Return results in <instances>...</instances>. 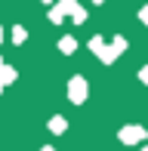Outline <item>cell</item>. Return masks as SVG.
<instances>
[{
    "mask_svg": "<svg viewBox=\"0 0 148 151\" xmlns=\"http://www.w3.org/2000/svg\"><path fill=\"white\" fill-rule=\"evenodd\" d=\"M90 50L96 52L99 59H102V65H111V62L120 56V52H117V46H114V43H105L99 34H96V37H90Z\"/></svg>",
    "mask_w": 148,
    "mask_h": 151,
    "instance_id": "6da1fadb",
    "label": "cell"
},
{
    "mask_svg": "<svg viewBox=\"0 0 148 151\" xmlns=\"http://www.w3.org/2000/svg\"><path fill=\"white\" fill-rule=\"evenodd\" d=\"M117 139L124 142V145H139V142L148 139V129L139 127V123H124V127H120V133H117Z\"/></svg>",
    "mask_w": 148,
    "mask_h": 151,
    "instance_id": "7a4b0ae2",
    "label": "cell"
},
{
    "mask_svg": "<svg viewBox=\"0 0 148 151\" xmlns=\"http://www.w3.org/2000/svg\"><path fill=\"white\" fill-rule=\"evenodd\" d=\"M86 96H90V86H86V80L80 77V74H77V77H71V80H68V99L74 102V105H83Z\"/></svg>",
    "mask_w": 148,
    "mask_h": 151,
    "instance_id": "3957f363",
    "label": "cell"
},
{
    "mask_svg": "<svg viewBox=\"0 0 148 151\" xmlns=\"http://www.w3.org/2000/svg\"><path fill=\"white\" fill-rule=\"evenodd\" d=\"M74 6H77V0H59L56 6H50V25H62L65 16H71Z\"/></svg>",
    "mask_w": 148,
    "mask_h": 151,
    "instance_id": "277c9868",
    "label": "cell"
},
{
    "mask_svg": "<svg viewBox=\"0 0 148 151\" xmlns=\"http://www.w3.org/2000/svg\"><path fill=\"white\" fill-rule=\"evenodd\" d=\"M46 127H50V133L62 136L65 129H68V120H65V117H59V114H56V117H50V120H46Z\"/></svg>",
    "mask_w": 148,
    "mask_h": 151,
    "instance_id": "5b68a950",
    "label": "cell"
},
{
    "mask_svg": "<svg viewBox=\"0 0 148 151\" xmlns=\"http://www.w3.org/2000/svg\"><path fill=\"white\" fill-rule=\"evenodd\" d=\"M59 52H65V56H71V52H77V40H74L71 34H65V37L59 40Z\"/></svg>",
    "mask_w": 148,
    "mask_h": 151,
    "instance_id": "8992f818",
    "label": "cell"
},
{
    "mask_svg": "<svg viewBox=\"0 0 148 151\" xmlns=\"http://www.w3.org/2000/svg\"><path fill=\"white\" fill-rule=\"evenodd\" d=\"M0 80H3V83H16V68L0 62Z\"/></svg>",
    "mask_w": 148,
    "mask_h": 151,
    "instance_id": "52a82bcc",
    "label": "cell"
},
{
    "mask_svg": "<svg viewBox=\"0 0 148 151\" xmlns=\"http://www.w3.org/2000/svg\"><path fill=\"white\" fill-rule=\"evenodd\" d=\"M25 37H28V31H25L22 25H16V28H12V43L22 46V43H25Z\"/></svg>",
    "mask_w": 148,
    "mask_h": 151,
    "instance_id": "ba28073f",
    "label": "cell"
},
{
    "mask_svg": "<svg viewBox=\"0 0 148 151\" xmlns=\"http://www.w3.org/2000/svg\"><path fill=\"white\" fill-rule=\"evenodd\" d=\"M71 19H74V25H83V22H86V9H83V6H74Z\"/></svg>",
    "mask_w": 148,
    "mask_h": 151,
    "instance_id": "9c48e42d",
    "label": "cell"
},
{
    "mask_svg": "<svg viewBox=\"0 0 148 151\" xmlns=\"http://www.w3.org/2000/svg\"><path fill=\"white\" fill-rule=\"evenodd\" d=\"M111 43H114V46H117V52H126V46H130V43H126V40H124V37H114V40H111Z\"/></svg>",
    "mask_w": 148,
    "mask_h": 151,
    "instance_id": "30bf717a",
    "label": "cell"
},
{
    "mask_svg": "<svg viewBox=\"0 0 148 151\" xmlns=\"http://www.w3.org/2000/svg\"><path fill=\"white\" fill-rule=\"evenodd\" d=\"M139 22L148 25V6H145V9H139Z\"/></svg>",
    "mask_w": 148,
    "mask_h": 151,
    "instance_id": "8fae6325",
    "label": "cell"
},
{
    "mask_svg": "<svg viewBox=\"0 0 148 151\" xmlns=\"http://www.w3.org/2000/svg\"><path fill=\"white\" fill-rule=\"evenodd\" d=\"M139 80H142V83H148V65L142 68V71H139Z\"/></svg>",
    "mask_w": 148,
    "mask_h": 151,
    "instance_id": "7c38bea8",
    "label": "cell"
},
{
    "mask_svg": "<svg viewBox=\"0 0 148 151\" xmlns=\"http://www.w3.org/2000/svg\"><path fill=\"white\" fill-rule=\"evenodd\" d=\"M40 151H56V148H50V145H43V148H40Z\"/></svg>",
    "mask_w": 148,
    "mask_h": 151,
    "instance_id": "4fadbf2b",
    "label": "cell"
},
{
    "mask_svg": "<svg viewBox=\"0 0 148 151\" xmlns=\"http://www.w3.org/2000/svg\"><path fill=\"white\" fill-rule=\"evenodd\" d=\"M0 43H3V28H0Z\"/></svg>",
    "mask_w": 148,
    "mask_h": 151,
    "instance_id": "5bb4252c",
    "label": "cell"
},
{
    "mask_svg": "<svg viewBox=\"0 0 148 151\" xmlns=\"http://www.w3.org/2000/svg\"><path fill=\"white\" fill-rule=\"evenodd\" d=\"M3 86H6V83H3V80H0V93H3Z\"/></svg>",
    "mask_w": 148,
    "mask_h": 151,
    "instance_id": "9a60e30c",
    "label": "cell"
},
{
    "mask_svg": "<svg viewBox=\"0 0 148 151\" xmlns=\"http://www.w3.org/2000/svg\"><path fill=\"white\" fill-rule=\"evenodd\" d=\"M93 3H105V0H93Z\"/></svg>",
    "mask_w": 148,
    "mask_h": 151,
    "instance_id": "2e32d148",
    "label": "cell"
},
{
    "mask_svg": "<svg viewBox=\"0 0 148 151\" xmlns=\"http://www.w3.org/2000/svg\"><path fill=\"white\" fill-rule=\"evenodd\" d=\"M40 3H50V0H40Z\"/></svg>",
    "mask_w": 148,
    "mask_h": 151,
    "instance_id": "e0dca14e",
    "label": "cell"
},
{
    "mask_svg": "<svg viewBox=\"0 0 148 151\" xmlns=\"http://www.w3.org/2000/svg\"><path fill=\"white\" fill-rule=\"evenodd\" d=\"M142 151H148V145H145V148H142Z\"/></svg>",
    "mask_w": 148,
    "mask_h": 151,
    "instance_id": "ac0fdd59",
    "label": "cell"
}]
</instances>
